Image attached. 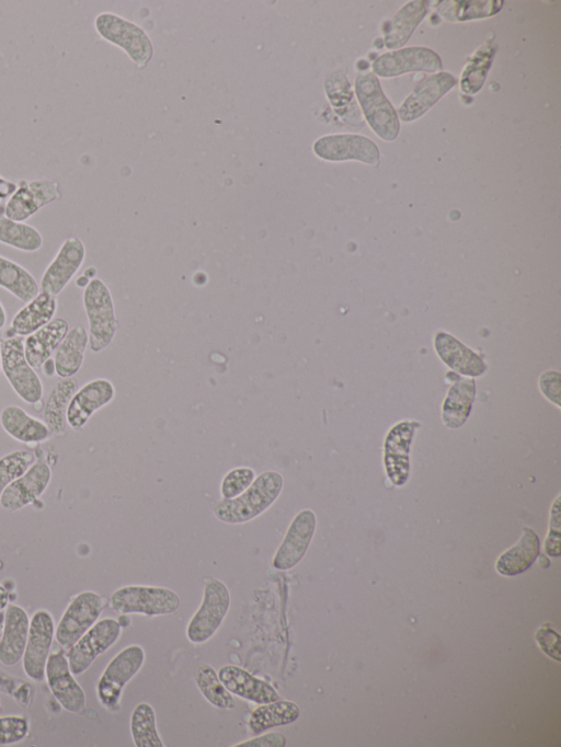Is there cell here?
Instances as JSON below:
<instances>
[{"instance_id":"21","label":"cell","mask_w":561,"mask_h":747,"mask_svg":"<svg viewBox=\"0 0 561 747\" xmlns=\"http://www.w3.org/2000/svg\"><path fill=\"white\" fill-rule=\"evenodd\" d=\"M456 83V78L448 72H438L424 79L400 105L398 118L407 123L417 119Z\"/></svg>"},{"instance_id":"35","label":"cell","mask_w":561,"mask_h":747,"mask_svg":"<svg viewBox=\"0 0 561 747\" xmlns=\"http://www.w3.org/2000/svg\"><path fill=\"white\" fill-rule=\"evenodd\" d=\"M41 232L26 222L16 221L4 215V207L0 209V243L15 250L33 253L43 246Z\"/></svg>"},{"instance_id":"7","label":"cell","mask_w":561,"mask_h":747,"mask_svg":"<svg viewBox=\"0 0 561 747\" xmlns=\"http://www.w3.org/2000/svg\"><path fill=\"white\" fill-rule=\"evenodd\" d=\"M145 651L131 644L118 652L106 665L96 683L100 704L108 711L119 709V701L126 683L140 670Z\"/></svg>"},{"instance_id":"44","label":"cell","mask_w":561,"mask_h":747,"mask_svg":"<svg viewBox=\"0 0 561 747\" xmlns=\"http://www.w3.org/2000/svg\"><path fill=\"white\" fill-rule=\"evenodd\" d=\"M560 495L557 496L550 509V526L545 541V551L548 555L557 558L560 555Z\"/></svg>"},{"instance_id":"28","label":"cell","mask_w":561,"mask_h":747,"mask_svg":"<svg viewBox=\"0 0 561 747\" xmlns=\"http://www.w3.org/2000/svg\"><path fill=\"white\" fill-rule=\"evenodd\" d=\"M539 550V537L531 528L524 527L517 543L497 558L495 570L504 576L518 575L528 570L537 560Z\"/></svg>"},{"instance_id":"18","label":"cell","mask_w":561,"mask_h":747,"mask_svg":"<svg viewBox=\"0 0 561 747\" xmlns=\"http://www.w3.org/2000/svg\"><path fill=\"white\" fill-rule=\"evenodd\" d=\"M51 469L44 461H35L21 476L11 482L0 496V506L16 512L34 503L46 491Z\"/></svg>"},{"instance_id":"39","label":"cell","mask_w":561,"mask_h":747,"mask_svg":"<svg viewBox=\"0 0 561 747\" xmlns=\"http://www.w3.org/2000/svg\"><path fill=\"white\" fill-rule=\"evenodd\" d=\"M503 7L502 0L442 1L438 11L449 21H468L496 14Z\"/></svg>"},{"instance_id":"10","label":"cell","mask_w":561,"mask_h":747,"mask_svg":"<svg viewBox=\"0 0 561 747\" xmlns=\"http://www.w3.org/2000/svg\"><path fill=\"white\" fill-rule=\"evenodd\" d=\"M121 623L113 618L96 621L68 651L67 658L75 676L87 671L98 656L116 643Z\"/></svg>"},{"instance_id":"27","label":"cell","mask_w":561,"mask_h":747,"mask_svg":"<svg viewBox=\"0 0 561 747\" xmlns=\"http://www.w3.org/2000/svg\"><path fill=\"white\" fill-rule=\"evenodd\" d=\"M0 424L8 435L23 444L42 443L51 436L44 421L30 415L15 404H9L2 409Z\"/></svg>"},{"instance_id":"51","label":"cell","mask_w":561,"mask_h":747,"mask_svg":"<svg viewBox=\"0 0 561 747\" xmlns=\"http://www.w3.org/2000/svg\"><path fill=\"white\" fill-rule=\"evenodd\" d=\"M0 370H1V353H0Z\"/></svg>"},{"instance_id":"47","label":"cell","mask_w":561,"mask_h":747,"mask_svg":"<svg viewBox=\"0 0 561 747\" xmlns=\"http://www.w3.org/2000/svg\"><path fill=\"white\" fill-rule=\"evenodd\" d=\"M286 737L283 734L271 732L247 739L233 747H284L286 746Z\"/></svg>"},{"instance_id":"29","label":"cell","mask_w":561,"mask_h":747,"mask_svg":"<svg viewBox=\"0 0 561 747\" xmlns=\"http://www.w3.org/2000/svg\"><path fill=\"white\" fill-rule=\"evenodd\" d=\"M79 383L75 377L60 378L51 387L43 409V420L54 436H64L67 428V411Z\"/></svg>"},{"instance_id":"37","label":"cell","mask_w":561,"mask_h":747,"mask_svg":"<svg viewBox=\"0 0 561 747\" xmlns=\"http://www.w3.org/2000/svg\"><path fill=\"white\" fill-rule=\"evenodd\" d=\"M130 734L136 747H163L157 729L153 708L146 702L135 706L130 715Z\"/></svg>"},{"instance_id":"13","label":"cell","mask_w":561,"mask_h":747,"mask_svg":"<svg viewBox=\"0 0 561 747\" xmlns=\"http://www.w3.org/2000/svg\"><path fill=\"white\" fill-rule=\"evenodd\" d=\"M421 423L404 420L394 424L387 433L383 443V466L392 484L401 486L410 475V448L414 434Z\"/></svg>"},{"instance_id":"42","label":"cell","mask_w":561,"mask_h":747,"mask_svg":"<svg viewBox=\"0 0 561 747\" xmlns=\"http://www.w3.org/2000/svg\"><path fill=\"white\" fill-rule=\"evenodd\" d=\"M324 90L334 107L344 106L353 100L351 84L342 70L328 74L324 81Z\"/></svg>"},{"instance_id":"32","label":"cell","mask_w":561,"mask_h":747,"mask_svg":"<svg viewBox=\"0 0 561 747\" xmlns=\"http://www.w3.org/2000/svg\"><path fill=\"white\" fill-rule=\"evenodd\" d=\"M427 13V1L416 0L404 4L385 31L383 43L389 49L403 46Z\"/></svg>"},{"instance_id":"5","label":"cell","mask_w":561,"mask_h":747,"mask_svg":"<svg viewBox=\"0 0 561 747\" xmlns=\"http://www.w3.org/2000/svg\"><path fill=\"white\" fill-rule=\"evenodd\" d=\"M179 595L167 587L127 585L116 589L111 598V607L119 613H139L148 617L175 612L180 607Z\"/></svg>"},{"instance_id":"15","label":"cell","mask_w":561,"mask_h":747,"mask_svg":"<svg viewBox=\"0 0 561 747\" xmlns=\"http://www.w3.org/2000/svg\"><path fill=\"white\" fill-rule=\"evenodd\" d=\"M85 253V245L80 238H67L41 277V291L55 297L59 295L81 268Z\"/></svg>"},{"instance_id":"50","label":"cell","mask_w":561,"mask_h":747,"mask_svg":"<svg viewBox=\"0 0 561 747\" xmlns=\"http://www.w3.org/2000/svg\"><path fill=\"white\" fill-rule=\"evenodd\" d=\"M7 323V312L3 307V304L0 301V330Z\"/></svg>"},{"instance_id":"31","label":"cell","mask_w":561,"mask_h":747,"mask_svg":"<svg viewBox=\"0 0 561 747\" xmlns=\"http://www.w3.org/2000/svg\"><path fill=\"white\" fill-rule=\"evenodd\" d=\"M88 344V332L83 326L69 329L54 355L55 373L59 378L73 377L81 369Z\"/></svg>"},{"instance_id":"25","label":"cell","mask_w":561,"mask_h":747,"mask_svg":"<svg viewBox=\"0 0 561 747\" xmlns=\"http://www.w3.org/2000/svg\"><path fill=\"white\" fill-rule=\"evenodd\" d=\"M58 308L57 298L39 291L36 297L25 303L13 317L10 329L5 334L12 336H28L49 323Z\"/></svg>"},{"instance_id":"52","label":"cell","mask_w":561,"mask_h":747,"mask_svg":"<svg viewBox=\"0 0 561 747\" xmlns=\"http://www.w3.org/2000/svg\"><path fill=\"white\" fill-rule=\"evenodd\" d=\"M1 711H2V708H1V703H0V713H1Z\"/></svg>"},{"instance_id":"34","label":"cell","mask_w":561,"mask_h":747,"mask_svg":"<svg viewBox=\"0 0 561 747\" xmlns=\"http://www.w3.org/2000/svg\"><path fill=\"white\" fill-rule=\"evenodd\" d=\"M0 287L23 302H28L39 292L35 277L19 263L0 255Z\"/></svg>"},{"instance_id":"33","label":"cell","mask_w":561,"mask_h":747,"mask_svg":"<svg viewBox=\"0 0 561 747\" xmlns=\"http://www.w3.org/2000/svg\"><path fill=\"white\" fill-rule=\"evenodd\" d=\"M300 714L297 703L289 700H276L260 704L250 714L248 725L254 734L263 733L276 726L294 723Z\"/></svg>"},{"instance_id":"26","label":"cell","mask_w":561,"mask_h":747,"mask_svg":"<svg viewBox=\"0 0 561 747\" xmlns=\"http://www.w3.org/2000/svg\"><path fill=\"white\" fill-rule=\"evenodd\" d=\"M69 331V324L64 318H54L49 323L26 336L24 354L27 363L35 369L43 365L56 352Z\"/></svg>"},{"instance_id":"19","label":"cell","mask_w":561,"mask_h":747,"mask_svg":"<svg viewBox=\"0 0 561 747\" xmlns=\"http://www.w3.org/2000/svg\"><path fill=\"white\" fill-rule=\"evenodd\" d=\"M442 68L438 54L426 47H408L386 53L373 64L374 72L392 78L410 71L435 72Z\"/></svg>"},{"instance_id":"17","label":"cell","mask_w":561,"mask_h":747,"mask_svg":"<svg viewBox=\"0 0 561 747\" xmlns=\"http://www.w3.org/2000/svg\"><path fill=\"white\" fill-rule=\"evenodd\" d=\"M45 678L47 686L61 705L70 713H80L85 708V693L70 670L67 655L61 652L49 654Z\"/></svg>"},{"instance_id":"16","label":"cell","mask_w":561,"mask_h":747,"mask_svg":"<svg viewBox=\"0 0 561 747\" xmlns=\"http://www.w3.org/2000/svg\"><path fill=\"white\" fill-rule=\"evenodd\" d=\"M317 527L313 510H300L290 521L283 541L273 556V567L288 571L295 567L305 556Z\"/></svg>"},{"instance_id":"36","label":"cell","mask_w":561,"mask_h":747,"mask_svg":"<svg viewBox=\"0 0 561 747\" xmlns=\"http://www.w3.org/2000/svg\"><path fill=\"white\" fill-rule=\"evenodd\" d=\"M495 51V43L488 41L469 58L460 77V90L463 93L474 94L482 88Z\"/></svg>"},{"instance_id":"14","label":"cell","mask_w":561,"mask_h":747,"mask_svg":"<svg viewBox=\"0 0 561 747\" xmlns=\"http://www.w3.org/2000/svg\"><path fill=\"white\" fill-rule=\"evenodd\" d=\"M314 154L325 161L356 160L369 165L379 163V149L374 141L362 135L334 134L318 138Z\"/></svg>"},{"instance_id":"46","label":"cell","mask_w":561,"mask_h":747,"mask_svg":"<svg viewBox=\"0 0 561 747\" xmlns=\"http://www.w3.org/2000/svg\"><path fill=\"white\" fill-rule=\"evenodd\" d=\"M535 637L542 652L558 662L560 660V639L557 632L550 628L541 627L537 630Z\"/></svg>"},{"instance_id":"12","label":"cell","mask_w":561,"mask_h":747,"mask_svg":"<svg viewBox=\"0 0 561 747\" xmlns=\"http://www.w3.org/2000/svg\"><path fill=\"white\" fill-rule=\"evenodd\" d=\"M55 622L51 613L39 609L30 619V629L22 666L25 675L33 681L45 678V667L55 636Z\"/></svg>"},{"instance_id":"45","label":"cell","mask_w":561,"mask_h":747,"mask_svg":"<svg viewBox=\"0 0 561 747\" xmlns=\"http://www.w3.org/2000/svg\"><path fill=\"white\" fill-rule=\"evenodd\" d=\"M560 376V372L557 370H546L538 380L541 394L558 407H560L561 395Z\"/></svg>"},{"instance_id":"8","label":"cell","mask_w":561,"mask_h":747,"mask_svg":"<svg viewBox=\"0 0 561 747\" xmlns=\"http://www.w3.org/2000/svg\"><path fill=\"white\" fill-rule=\"evenodd\" d=\"M230 601L226 584L217 578L208 579L204 586L202 602L187 624V640L193 644L208 641L227 616Z\"/></svg>"},{"instance_id":"22","label":"cell","mask_w":561,"mask_h":747,"mask_svg":"<svg viewBox=\"0 0 561 747\" xmlns=\"http://www.w3.org/2000/svg\"><path fill=\"white\" fill-rule=\"evenodd\" d=\"M434 349L439 359L459 375L474 378L483 375L486 370V364L482 357L450 333L436 332Z\"/></svg>"},{"instance_id":"38","label":"cell","mask_w":561,"mask_h":747,"mask_svg":"<svg viewBox=\"0 0 561 747\" xmlns=\"http://www.w3.org/2000/svg\"><path fill=\"white\" fill-rule=\"evenodd\" d=\"M195 683L203 697L215 708H234L232 693L220 681L216 670L208 664H201L194 671Z\"/></svg>"},{"instance_id":"20","label":"cell","mask_w":561,"mask_h":747,"mask_svg":"<svg viewBox=\"0 0 561 747\" xmlns=\"http://www.w3.org/2000/svg\"><path fill=\"white\" fill-rule=\"evenodd\" d=\"M114 384L105 378H96L78 388L70 400L67 424L73 430L82 429L90 417L113 401Z\"/></svg>"},{"instance_id":"41","label":"cell","mask_w":561,"mask_h":747,"mask_svg":"<svg viewBox=\"0 0 561 747\" xmlns=\"http://www.w3.org/2000/svg\"><path fill=\"white\" fill-rule=\"evenodd\" d=\"M254 479L255 472L249 467H237L229 470L220 484L222 498H233L240 495L251 485Z\"/></svg>"},{"instance_id":"40","label":"cell","mask_w":561,"mask_h":747,"mask_svg":"<svg viewBox=\"0 0 561 747\" xmlns=\"http://www.w3.org/2000/svg\"><path fill=\"white\" fill-rule=\"evenodd\" d=\"M34 462L35 456L28 450H14L0 457V496L4 489Z\"/></svg>"},{"instance_id":"48","label":"cell","mask_w":561,"mask_h":747,"mask_svg":"<svg viewBox=\"0 0 561 747\" xmlns=\"http://www.w3.org/2000/svg\"><path fill=\"white\" fill-rule=\"evenodd\" d=\"M18 183L0 175V200H7L16 189Z\"/></svg>"},{"instance_id":"24","label":"cell","mask_w":561,"mask_h":747,"mask_svg":"<svg viewBox=\"0 0 561 747\" xmlns=\"http://www.w3.org/2000/svg\"><path fill=\"white\" fill-rule=\"evenodd\" d=\"M30 629L26 611L14 604L5 608L3 631L0 639V663L7 667L16 665L23 657Z\"/></svg>"},{"instance_id":"43","label":"cell","mask_w":561,"mask_h":747,"mask_svg":"<svg viewBox=\"0 0 561 747\" xmlns=\"http://www.w3.org/2000/svg\"><path fill=\"white\" fill-rule=\"evenodd\" d=\"M28 720L22 715H0V746L14 745L28 734Z\"/></svg>"},{"instance_id":"49","label":"cell","mask_w":561,"mask_h":747,"mask_svg":"<svg viewBox=\"0 0 561 747\" xmlns=\"http://www.w3.org/2000/svg\"><path fill=\"white\" fill-rule=\"evenodd\" d=\"M9 599L10 596L8 590L0 584V611L7 608L9 605Z\"/></svg>"},{"instance_id":"1","label":"cell","mask_w":561,"mask_h":747,"mask_svg":"<svg viewBox=\"0 0 561 747\" xmlns=\"http://www.w3.org/2000/svg\"><path fill=\"white\" fill-rule=\"evenodd\" d=\"M283 486L284 479L279 472L264 471L240 495L218 501L213 508L214 515L230 525L248 522L272 506Z\"/></svg>"},{"instance_id":"30","label":"cell","mask_w":561,"mask_h":747,"mask_svg":"<svg viewBox=\"0 0 561 747\" xmlns=\"http://www.w3.org/2000/svg\"><path fill=\"white\" fill-rule=\"evenodd\" d=\"M476 398V380L457 377L442 405V422L450 428L461 427L468 420Z\"/></svg>"},{"instance_id":"3","label":"cell","mask_w":561,"mask_h":747,"mask_svg":"<svg viewBox=\"0 0 561 747\" xmlns=\"http://www.w3.org/2000/svg\"><path fill=\"white\" fill-rule=\"evenodd\" d=\"M98 35L124 50L138 68L146 67L153 56V45L137 24L113 12H101L93 22Z\"/></svg>"},{"instance_id":"9","label":"cell","mask_w":561,"mask_h":747,"mask_svg":"<svg viewBox=\"0 0 561 747\" xmlns=\"http://www.w3.org/2000/svg\"><path fill=\"white\" fill-rule=\"evenodd\" d=\"M103 608V598L93 590L76 595L55 628V639L60 647L68 651L98 621Z\"/></svg>"},{"instance_id":"2","label":"cell","mask_w":561,"mask_h":747,"mask_svg":"<svg viewBox=\"0 0 561 747\" xmlns=\"http://www.w3.org/2000/svg\"><path fill=\"white\" fill-rule=\"evenodd\" d=\"M82 302L89 323L88 346L91 352L100 353L112 343L118 327L111 290L95 277L83 289Z\"/></svg>"},{"instance_id":"11","label":"cell","mask_w":561,"mask_h":747,"mask_svg":"<svg viewBox=\"0 0 561 747\" xmlns=\"http://www.w3.org/2000/svg\"><path fill=\"white\" fill-rule=\"evenodd\" d=\"M60 184L49 179L20 180L4 204V215L25 222L43 207L61 198Z\"/></svg>"},{"instance_id":"6","label":"cell","mask_w":561,"mask_h":747,"mask_svg":"<svg viewBox=\"0 0 561 747\" xmlns=\"http://www.w3.org/2000/svg\"><path fill=\"white\" fill-rule=\"evenodd\" d=\"M1 370L16 395L28 404L43 397V383L24 354V338L5 337L0 341Z\"/></svg>"},{"instance_id":"23","label":"cell","mask_w":561,"mask_h":747,"mask_svg":"<svg viewBox=\"0 0 561 747\" xmlns=\"http://www.w3.org/2000/svg\"><path fill=\"white\" fill-rule=\"evenodd\" d=\"M218 677L229 692L256 704L278 700L279 693L267 681L236 665H226L218 670Z\"/></svg>"},{"instance_id":"4","label":"cell","mask_w":561,"mask_h":747,"mask_svg":"<svg viewBox=\"0 0 561 747\" xmlns=\"http://www.w3.org/2000/svg\"><path fill=\"white\" fill-rule=\"evenodd\" d=\"M355 92L364 116L374 133L383 140H394L400 129L399 118L383 94L375 73H359L355 80Z\"/></svg>"}]
</instances>
